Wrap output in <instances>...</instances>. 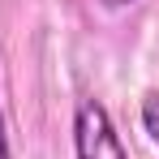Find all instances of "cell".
<instances>
[{"label":"cell","mask_w":159,"mask_h":159,"mask_svg":"<svg viewBox=\"0 0 159 159\" xmlns=\"http://www.w3.org/2000/svg\"><path fill=\"white\" fill-rule=\"evenodd\" d=\"M73 151H78V159H129L107 107L95 99H82L73 112Z\"/></svg>","instance_id":"6da1fadb"},{"label":"cell","mask_w":159,"mask_h":159,"mask_svg":"<svg viewBox=\"0 0 159 159\" xmlns=\"http://www.w3.org/2000/svg\"><path fill=\"white\" fill-rule=\"evenodd\" d=\"M103 4H112V9H120V4H133V0H103Z\"/></svg>","instance_id":"277c9868"},{"label":"cell","mask_w":159,"mask_h":159,"mask_svg":"<svg viewBox=\"0 0 159 159\" xmlns=\"http://www.w3.org/2000/svg\"><path fill=\"white\" fill-rule=\"evenodd\" d=\"M142 125H146V133L159 142V95H146V99H142Z\"/></svg>","instance_id":"7a4b0ae2"},{"label":"cell","mask_w":159,"mask_h":159,"mask_svg":"<svg viewBox=\"0 0 159 159\" xmlns=\"http://www.w3.org/2000/svg\"><path fill=\"white\" fill-rule=\"evenodd\" d=\"M0 159H9V138H4V116H0Z\"/></svg>","instance_id":"3957f363"}]
</instances>
